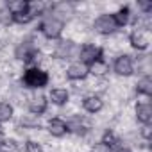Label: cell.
<instances>
[{
    "label": "cell",
    "instance_id": "cell-16",
    "mask_svg": "<svg viewBox=\"0 0 152 152\" xmlns=\"http://www.w3.org/2000/svg\"><path fill=\"white\" fill-rule=\"evenodd\" d=\"M136 91H138L140 95H145V97H150V95H152V77H150L148 73L143 75V77L138 81Z\"/></svg>",
    "mask_w": 152,
    "mask_h": 152
},
{
    "label": "cell",
    "instance_id": "cell-19",
    "mask_svg": "<svg viewBox=\"0 0 152 152\" xmlns=\"http://www.w3.org/2000/svg\"><path fill=\"white\" fill-rule=\"evenodd\" d=\"M7 11L11 15H16V13H22V11H27L29 9V2L27 0H15V2H7Z\"/></svg>",
    "mask_w": 152,
    "mask_h": 152
},
{
    "label": "cell",
    "instance_id": "cell-7",
    "mask_svg": "<svg viewBox=\"0 0 152 152\" xmlns=\"http://www.w3.org/2000/svg\"><path fill=\"white\" fill-rule=\"evenodd\" d=\"M129 43H131V47H132V48H136L138 52H143V50H147V48H148L150 39H148V34H147L145 31L134 29V31L129 34Z\"/></svg>",
    "mask_w": 152,
    "mask_h": 152
},
{
    "label": "cell",
    "instance_id": "cell-28",
    "mask_svg": "<svg viewBox=\"0 0 152 152\" xmlns=\"http://www.w3.org/2000/svg\"><path fill=\"white\" fill-rule=\"evenodd\" d=\"M0 22H4V23L11 22V13L7 11V7H4V9H0Z\"/></svg>",
    "mask_w": 152,
    "mask_h": 152
},
{
    "label": "cell",
    "instance_id": "cell-2",
    "mask_svg": "<svg viewBox=\"0 0 152 152\" xmlns=\"http://www.w3.org/2000/svg\"><path fill=\"white\" fill-rule=\"evenodd\" d=\"M63 29H64V22H61L59 18H56L52 15L45 16L39 23V32L48 39H57L63 34Z\"/></svg>",
    "mask_w": 152,
    "mask_h": 152
},
{
    "label": "cell",
    "instance_id": "cell-21",
    "mask_svg": "<svg viewBox=\"0 0 152 152\" xmlns=\"http://www.w3.org/2000/svg\"><path fill=\"white\" fill-rule=\"evenodd\" d=\"M20 124H22L25 129H36V127H39V116H36V115H32V113L23 115L22 120H20Z\"/></svg>",
    "mask_w": 152,
    "mask_h": 152
},
{
    "label": "cell",
    "instance_id": "cell-18",
    "mask_svg": "<svg viewBox=\"0 0 152 152\" xmlns=\"http://www.w3.org/2000/svg\"><path fill=\"white\" fill-rule=\"evenodd\" d=\"M36 16L27 9V11H22V13H16V15H11V22H15V23H18V25H27V23H31L32 20H34Z\"/></svg>",
    "mask_w": 152,
    "mask_h": 152
},
{
    "label": "cell",
    "instance_id": "cell-6",
    "mask_svg": "<svg viewBox=\"0 0 152 152\" xmlns=\"http://www.w3.org/2000/svg\"><path fill=\"white\" fill-rule=\"evenodd\" d=\"M99 57H102V48L100 47H97V45H91V43H86V45H83L81 47V50H79V61L83 63V64H91L95 59H99Z\"/></svg>",
    "mask_w": 152,
    "mask_h": 152
},
{
    "label": "cell",
    "instance_id": "cell-24",
    "mask_svg": "<svg viewBox=\"0 0 152 152\" xmlns=\"http://www.w3.org/2000/svg\"><path fill=\"white\" fill-rule=\"evenodd\" d=\"M25 152H43V148L38 141L29 140V141H25Z\"/></svg>",
    "mask_w": 152,
    "mask_h": 152
},
{
    "label": "cell",
    "instance_id": "cell-17",
    "mask_svg": "<svg viewBox=\"0 0 152 152\" xmlns=\"http://www.w3.org/2000/svg\"><path fill=\"white\" fill-rule=\"evenodd\" d=\"M113 18H115V22H116V25L118 27H125L127 23H129V20H131V9L125 6V7H120L115 15H113Z\"/></svg>",
    "mask_w": 152,
    "mask_h": 152
},
{
    "label": "cell",
    "instance_id": "cell-27",
    "mask_svg": "<svg viewBox=\"0 0 152 152\" xmlns=\"http://www.w3.org/2000/svg\"><path fill=\"white\" fill-rule=\"evenodd\" d=\"M140 134H141V138H143L145 141H148L150 136H152V127H150V125H143L141 131H140Z\"/></svg>",
    "mask_w": 152,
    "mask_h": 152
},
{
    "label": "cell",
    "instance_id": "cell-23",
    "mask_svg": "<svg viewBox=\"0 0 152 152\" xmlns=\"http://www.w3.org/2000/svg\"><path fill=\"white\" fill-rule=\"evenodd\" d=\"M68 124V132H75V134H84L88 131V125H84L79 118H73L72 122H66Z\"/></svg>",
    "mask_w": 152,
    "mask_h": 152
},
{
    "label": "cell",
    "instance_id": "cell-4",
    "mask_svg": "<svg viewBox=\"0 0 152 152\" xmlns=\"http://www.w3.org/2000/svg\"><path fill=\"white\" fill-rule=\"evenodd\" d=\"M113 72L120 77H129V75L134 73V63H132V57L127 56V54H122L115 59L113 63Z\"/></svg>",
    "mask_w": 152,
    "mask_h": 152
},
{
    "label": "cell",
    "instance_id": "cell-14",
    "mask_svg": "<svg viewBox=\"0 0 152 152\" xmlns=\"http://www.w3.org/2000/svg\"><path fill=\"white\" fill-rule=\"evenodd\" d=\"M107 72H109V64H107V61L104 57H99L91 64H88V73L95 75V77H104Z\"/></svg>",
    "mask_w": 152,
    "mask_h": 152
},
{
    "label": "cell",
    "instance_id": "cell-5",
    "mask_svg": "<svg viewBox=\"0 0 152 152\" xmlns=\"http://www.w3.org/2000/svg\"><path fill=\"white\" fill-rule=\"evenodd\" d=\"M93 29H95L99 34L109 36V34H113V32L118 29V25H116V22H115L113 15H100V16L95 20V23H93Z\"/></svg>",
    "mask_w": 152,
    "mask_h": 152
},
{
    "label": "cell",
    "instance_id": "cell-22",
    "mask_svg": "<svg viewBox=\"0 0 152 152\" xmlns=\"http://www.w3.org/2000/svg\"><path fill=\"white\" fill-rule=\"evenodd\" d=\"M13 118V106L9 102H0V124H6Z\"/></svg>",
    "mask_w": 152,
    "mask_h": 152
},
{
    "label": "cell",
    "instance_id": "cell-3",
    "mask_svg": "<svg viewBox=\"0 0 152 152\" xmlns=\"http://www.w3.org/2000/svg\"><path fill=\"white\" fill-rule=\"evenodd\" d=\"M15 57L27 63V64H32V66H34L36 61H39V54H38L36 47L32 43H29V41H23L15 48Z\"/></svg>",
    "mask_w": 152,
    "mask_h": 152
},
{
    "label": "cell",
    "instance_id": "cell-13",
    "mask_svg": "<svg viewBox=\"0 0 152 152\" xmlns=\"http://www.w3.org/2000/svg\"><path fill=\"white\" fill-rule=\"evenodd\" d=\"M136 120L143 125H150L152 122V106L148 102H141L136 106Z\"/></svg>",
    "mask_w": 152,
    "mask_h": 152
},
{
    "label": "cell",
    "instance_id": "cell-9",
    "mask_svg": "<svg viewBox=\"0 0 152 152\" xmlns=\"http://www.w3.org/2000/svg\"><path fill=\"white\" fill-rule=\"evenodd\" d=\"M79 50H81V47H77L72 41H61L57 45L56 56L63 57V59H75V57H79Z\"/></svg>",
    "mask_w": 152,
    "mask_h": 152
},
{
    "label": "cell",
    "instance_id": "cell-8",
    "mask_svg": "<svg viewBox=\"0 0 152 152\" xmlns=\"http://www.w3.org/2000/svg\"><path fill=\"white\" fill-rule=\"evenodd\" d=\"M88 66L83 64L81 61H73L68 68H66V77L70 81H84L88 77Z\"/></svg>",
    "mask_w": 152,
    "mask_h": 152
},
{
    "label": "cell",
    "instance_id": "cell-12",
    "mask_svg": "<svg viewBox=\"0 0 152 152\" xmlns=\"http://www.w3.org/2000/svg\"><path fill=\"white\" fill-rule=\"evenodd\" d=\"M48 132L54 136V138H63L66 132H68V124L63 120V118H50L48 120Z\"/></svg>",
    "mask_w": 152,
    "mask_h": 152
},
{
    "label": "cell",
    "instance_id": "cell-15",
    "mask_svg": "<svg viewBox=\"0 0 152 152\" xmlns=\"http://www.w3.org/2000/svg\"><path fill=\"white\" fill-rule=\"evenodd\" d=\"M48 99H50V102L56 104V106H64V104L70 100V91H68L66 88H54V90H50Z\"/></svg>",
    "mask_w": 152,
    "mask_h": 152
},
{
    "label": "cell",
    "instance_id": "cell-20",
    "mask_svg": "<svg viewBox=\"0 0 152 152\" xmlns=\"http://www.w3.org/2000/svg\"><path fill=\"white\" fill-rule=\"evenodd\" d=\"M100 141H102V143H106L111 150H113V148H116V147L120 145V138H118L113 131H106V132L102 134V140H100Z\"/></svg>",
    "mask_w": 152,
    "mask_h": 152
},
{
    "label": "cell",
    "instance_id": "cell-26",
    "mask_svg": "<svg viewBox=\"0 0 152 152\" xmlns=\"http://www.w3.org/2000/svg\"><path fill=\"white\" fill-rule=\"evenodd\" d=\"M90 152H113L106 143H102V141H97V143H93L91 145V150Z\"/></svg>",
    "mask_w": 152,
    "mask_h": 152
},
{
    "label": "cell",
    "instance_id": "cell-25",
    "mask_svg": "<svg viewBox=\"0 0 152 152\" xmlns=\"http://www.w3.org/2000/svg\"><path fill=\"white\" fill-rule=\"evenodd\" d=\"M138 9L141 11V15H150V13H152V2L140 0V2H138Z\"/></svg>",
    "mask_w": 152,
    "mask_h": 152
},
{
    "label": "cell",
    "instance_id": "cell-29",
    "mask_svg": "<svg viewBox=\"0 0 152 152\" xmlns=\"http://www.w3.org/2000/svg\"><path fill=\"white\" fill-rule=\"evenodd\" d=\"M115 152H132V150H131V148H127V147H118Z\"/></svg>",
    "mask_w": 152,
    "mask_h": 152
},
{
    "label": "cell",
    "instance_id": "cell-1",
    "mask_svg": "<svg viewBox=\"0 0 152 152\" xmlns=\"http://www.w3.org/2000/svg\"><path fill=\"white\" fill-rule=\"evenodd\" d=\"M50 77L45 70H41L39 66H29L25 72H23V77H22V83L25 88L29 90H41L48 84Z\"/></svg>",
    "mask_w": 152,
    "mask_h": 152
},
{
    "label": "cell",
    "instance_id": "cell-11",
    "mask_svg": "<svg viewBox=\"0 0 152 152\" xmlns=\"http://www.w3.org/2000/svg\"><path fill=\"white\" fill-rule=\"evenodd\" d=\"M102 107H104V100H102L99 95H88V97H84V100H83V109H84L86 113H90V115L100 113Z\"/></svg>",
    "mask_w": 152,
    "mask_h": 152
},
{
    "label": "cell",
    "instance_id": "cell-10",
    "mask_svg": "<svg viewBox=\"0 0 152 152\" xmlns=\"http://www.w3.org/2000/svg\"><path fill=\"white\" fill-rule=\"evenodd\" d=\"M27 107H29V113L39 116V115H43V113L47 111V107H48V99H47L45 95H41V93L32 95L31 100H29V106H27Z\"/></svg>",
    "mask_w": 152,
    "mask_h": 152
}]
</instances>
